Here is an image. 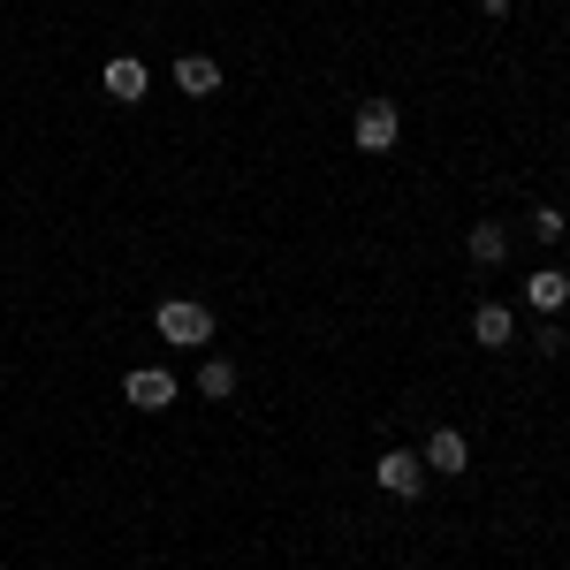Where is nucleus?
<instances>
[{
	"mask_svg": "<svg viewBox=\"0 0 570 570\" xmlns=\"http://www.w3.org/2000/svg\"><path fill=\"white\" fill-rule=\"evenodd\" d=\"M122 395H130L137 411H168V403H176V373H160V365H137L130 381H122Z\"/></svg>",
	"mask_w": 570,
	"mask_h": 570,
	"instance_id": "nucleus-4",
	"label": "nucleus"
},
{
	"mask_svg": "<svg viewBox=\"0 0 570 570\" xmlns=\"http://www.w3.org/2000/svg\"><path fill=\"white\" fill-rule=\"evenodd\" d=\"M419 464H426V472H464V464H472V449H464L456 426H441V434L426 441V456H419Z\"/></svg>",
	"mask_w": 570,
	"mask_h": 570,
	"instance_id": "nucleus-7",
	"label": "nucleus"
},
{
	"mask_svg": "<svg viewBox=\"0 0 570 570\" xmlns=\"http://www.w3.org/2000/svg\"><path fill=\"white\" fill-rule=\"evenodd\" d=\"M373 480L389 487L395 502H411V494H419V487H426V464H419V456H411V449H389V456H381V464H373Z\"/></svg>",
	"mask_w": 570,
	"mask_h": 570,
	"instance_id": "nucleus-3",
	"label": "nucleus"
},
{
	"mask_svg": "<svg viewBox=\"0 0 570 570\" xmlns=\"http://www.w3.org/2000/svg\"><path fill=\"white\" fill-rule=\"evenodd\" d=\"M160 320V335L176 343V351H198V343H214V312L198 305V297H168V305L153 312Z\"/></svg>",
	"mask_w": 570,
	"mask_h": 570,
	"instance_id": "nucleus-1",
	"label": "nucleus"
},
{
	"mask_svg": "<svg viewBox=\"0 0 570 570\" xmlns=\"http://www.w3.org/2000/svg\"><path fill=\"white\" fill-rule=\"evenodd\" d=\"M351 137H357V153H389L395 137H403V115H395L389 99H365L357 122H351Z\"/></svg>",
	"mask_w": 570,
	"mask_h": 570,
	"instance_id": "nucleus-2",
	"label": "nucleus"
},
{
	"mask_svg": "<svg viewBox=\"0 0 570 570\" xmlns=\"http://www.w3.org/2000/svg\"><path fill=\"white\" fill-rule=\"evenodd\" d=\"M464 252H472V259H480V266H502V252H510V236H502L494 220H480V228L464 236Z\"/></svg>",
	"mask_w": 570,
	"mask_h": 570,
	"instance_id": "nucleus-10",
	"label": "nucleus"
},
{
	"mask_svg": "<svg viewBox=\"0 0 570 570\" xmlns=\"http://www.w3.org/2000/svg\"><path fill=\"white\" fill-rule=\"evenodd\" d=\"M532 236H540V244H563V236H570V220L556 214V206H540V214H532Z\"/></svg>",
	"mask_w": 570,
	"mask_h": 570,
	"instance_id": "nucleus-12",
	"label": "nucleus"
},
{
	"mask_svg": "<svg viewBox=\"0 0 570 570\" xmlns=\"http://www.w3.org/2000/svg\"><path fill=\"white\" fill-rule=\"evenodd\" d=\"M198 395H236V365H228V357H206V365H198Z\"/></svg>",
	"mask_w": 570,
	"mask_h": 570,
	"instance_id": "nucleus-11",
	"label": "nucleus"
},
{
	"mask_svg": "<svg viewBox=\"0 0 570 570\" xmlns=\"http://www.w3.org/2000/svg\"><path fill=\"white\" fill-rule=\"evenodd\" d=\"M472 335H480L487 351H502V343L518 335V312H510V305H480V312H472Z\"/></svg>",
	"mask_w": 570,
	"mask_h": 570,
	"instance_id": "nucleus-8",
	"label": "nucleus"
},
{
	"mask_svg": "<svg viewBox=\"0 0 570 570\" xmlns=\"http://www.w3.org/2000/svg\"><path fill=\"white\" fill-rule=\"evenodd\" d=\"M480 8H487V16H510V0H480Z\"/></svg>",
	"mask_w": 570,
	"mask_h": 570,
	"instance_id": "nucleus-13",
	"label": "nucleus"
},
{
	"mask_svg": "<svg viewBox=\"0 0 570 570\" xmlns=\"http://www.w3.org/2000/svg\"><path fill=\"white\" fill-rule=\"evenodd\" d=\"M176 85L190 91V99H206V91L220 85V61H214V53H183V61H176Z\"/></svg>",
	"mask_w": 570,
	"mask_h": 570,
	"instance_id": "nucleus-9",
	"label": "nucleus"
},
{
	"mask_svg": "<svg viewBox=\"0 0 570 570\" xmlns=\"http://www.w3.org/2000/svg\"><path fill=\"white\" fill-rule=\"evenodd\" d=\"M525 305L540 312V320H556V312L570 305V274H556V266H540V274L525 282Z\"/></svg>",
	"mask_w": 570,
	"mask_h": 570,
	"instance_id": "nucleus-5",
	"label": "nucleus"
},
{
	"mask_svg": "<svg viewBox=\"0 0 570 570\" xmlns=\"http://www.w3.org/2000/svg\"><path fill=\"white\" fill-rule=\"evenodd\" d=\"M145 85H153V77H145V61H137V53H115V61H107V91H115L122 107H137Z\"/></svg>",
	"mask_w": 570,
	"mask_h": 570,
	"instance_id": "nucleus-6",
	"label": "nucleus"
}]
</instances>
